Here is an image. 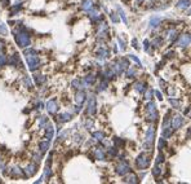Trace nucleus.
Masks as SVG:
<instances>
[{"mask_svg": "<svg viewBox=\"0 0 191 184\" xmlns=\"http://www.w3.org/2000/svg\"><path fill=\"white\" fill-rule=\"evenodd\" d=\"M28 29L25 27V26H21L19 25V29H18V31H14V40H16L17 43V46L19 48H26L30 46V42H31V36L30 34H28Z\"/></svg>", "mask_w": 191, "mask_h": 184, "instance_id": "obj_1", "label": "nucleus"}, {"mask_svg": "<svg viewBox=\"0 0 191 184\" xmlns=\"http://www.w3.org/2000/svg\"><path fill=\"white\" fill-rule=\"evenodd\" d=\"M150 161H151V153H141L139 156L137 157L136 159V165L138 168H141V170H145V168H147L150 166Z\"/></svg>", "mask_w": 191, "mask_h": 184, "instance_id": "obj_2", "label": "nucleus"}, {"mask_svg": "<svg viewBox=\"0 0 191 184\" xmlns=\"http://www.w3.org/2000/svg\"><path fill=\"white\" fill-rule=\"evenodd\" d=\"M154 139H155V127H150L146 132V136H145V143H143V148L146 150H150L152 149V145H154Z\"/></svg>", "mask_w": 191, "mask_h": 184, "instance_id": "obj_3", "label": "nucleus"}, {"mask_svg": "<svg viewBox=\"0 0 191 184\" xmlns=\"http://www.w3.org/2000/svg\"><path fill=\"white\" fill-rule=\"evenodd\" d=\"M146 113H147V121L150 122H156L159 118V114H158V110H156V105L155 102L150 101L147 105H146Z\"/></svg>", "mask_w": 191, "mask_h": 184, "instance_id": "obj_4", "label": "nucleus"}, {"mask_svg": "<svg viewBox=\"0 0 191 184\" xmlns=\"http://www.w3.org/2000/svg\"><path fill=\"white\" fill-rule=\"evenodd\" d=\"M26 60H27V65H28V69H30V71H36V70L40 68V58L38 56V53L26 56Z\"/></svg>", "mask_w": 191, "mask_h": 184, "instance_id": "obj_5", "label": "nucleus"}, {"mask_svg": "<svg viewBox=\"0 0 191 184\" xmlns=\"http://www.w3.org/2000/svg\"><path fill=\"white\" fill-rule=\"evenodd\" d=\"M115 170H116L117 175L124 176V175H127V174L130 173V166H129V164L127 162V161H120V162L116 165Z\"/></svg>", "mask_w": 191, "mask_h": 184, "instance_id": "obj_6", "label": "nucleus"}, {"mask_svg": "<svg viewBox=\"0 0 191 184\" xmlns=\"http://www.w3.org/2000/svg\"><path fill=\"white\" fill-rule=\"evenodd\" d=\"M96 112H97V100H96V96L92 95L88 100V106H87V114L88 115H94Z\"/></svg>", "mask_w": 191, "mask_h": 184, "instance_id": "obj_7", "label": "nucleus"}, {"mask_svg": "<svg viewBox=\"0 0 191 184\" xmlns=\"http://www.w3.org/2000/svg\"><path fill=\"white\" fill-rule=\"evenodd\" d=\"M8 64H9L11 66H16V68H19L21 70L23 69V64H22V61H21V58H19V55H18V53H14L13 56H11V57L8 58Z\"/></svg>", "mask_w": 191, "mask_h": 184, "instance_id": "obj_8", "label": "nucleus"}, {"mask_svg": "<svg viewBox=\"0 0 191 184\" xmlns=\"http://www.w3.org/2000/svg\"><path fill=\"white\" fill-rule=\"evenodd\" d=\"M88 13H89V17H91V20H92L93 24H96V22H100V21L104 20V16H102V14L94 8V7H93L92 9L88 11Z\"/></svg>", "mask_w": 191, "mask_h": 184, "instance_id": "obj_9", "label": "nucleus"}, {"mask_svg": "<svg viewBox=\"0 0 191 184\" xmlns=\"http://www.w3.org/2000/svg\"><path fill=\"white\" fill-rule=\"evenodd\" d=\"M58 109H60V106H58L57 104V100L56 99H52V100H49L47 102V110H48V113L49 114H56L58 112Z\"/></svg>", "mask_w": 191, "mask_h": 184, "instance_id": "obj_10", "label": "nucleus"}, {"mask_svg": "<svg viewBox=\"0 0 191 184\" xmlns=\"http://www.w3.org/2000/svg\"><path fill=\"white\" fill-rule=\"evenodd\" d=\"M9 176L11 178H26V175H25V171L22 170V168L17 167V166H14L12 168H9Z\"/></svg>", "mask_w": 191, "mask_h": 184, "instance_id": "obj_11", "label": "nucleus"}, {"mask_svg": "<svg viewBox=\"0 0 191 184\" xmlns=\"http://www.w3.org/2000/svg\"><path fill=\"white\" fill-rule=\"evenodd\" d=\"M36 170H38V165H36V164H28L23 168L26 178H31V176H34L36 174Z\"/></svg>", "mask_w": 191, "mask_h": 184, "instance_id": "obj_12", "label": "nucleus"}, {"mask_svg": "<svg viewBox=\"0 0 191 184\" xmlns=\"http://www.w3.org/2000/svg\"><path fill=\"white\" fill-rule=\"evenodd\" d=\"M191 43V35L190 34H182L181 35V38L178 39V47H182V48H185L187 47L189 44Z\"/></svg>", "mask_w": 191, "mask_h": 184, "instance_id": "obj_13", "label": "nucleus"}, {"mask_svg": "<svg viewBox=\"0 0 191 184\" xmlns=\"http://www.w3.org/2000/svg\"><path fill=\"white\" fill-rule=\"evenodd\" d=\"M183 122H185V119H183V117L181 114H176L174 118L172 119V126H173V130H178L181 128V126L183 124Z\"/></svg>", "mask_w": 191, "mask_h": 184, "instance_id": "obj_14", "label": "nucleus"}, {"mask_svg": "<svg viewBox=\"0 0 191 184\" xmlns=\"http://www.w3.org/2000/svg\"><path fill=\"white\" fill-rule=\"evenodd\" d=\"M87 100V93L83 90H78L76 95H75V102L78 105H83Z\"/></svg>", "mask_w": 191, "mask_h": 184, "instance_id": "obj_15", "label": "nucleus"}, {"mask_svg": "<svg viewBox=\"0 0 191 184\" xmlns=\"http://www.w3.org/2000/svg\"><path fill=\"white\" fill-rule=\"evenodd\" d=\"M96 56H97L98 60L104 61V60H106V58L110 56V52H108V49H107V48L101 47V48L97 51V52H96Z\"/></svg>", "mask_w": 191, "mask_h": 184, "instance_id": "obj_16", "label": "nucleus"}, {"mask_svg": "<svg viewBox=\"0 0 191 184\" xmlns=\"http://www.w3.org/2000/svg\"><path fill=\"white\" fill-rule=\"evenodd\" d=\"M45 128V139L48 141H50L53 139V135H54V127L52 126V123H47V126L44 127Z\"/></svg>", "mask_w": 191, "mask_h": 184, "instance_id": "obj_17", "label": "nucleus"}, {"mask_svg": "<svg viewBox=\"0 0 191 184\" xmlns=\"http://www.w3.org/2000/svg\"><path fill=\"white\" fill-rule=\"evenodd\" d=\"M94 157H96V159H100V161H105L106 159V153H105L102 146H98V148L94 149Z\"/></svg>", "mask_w": 191, "mask_h": 184, "instance_id": "obj_18", "label": "nucleus"}, {"mask_svg": "<svg viewBox=\"0 0 191 184\" xmlns=\"http://www.w3.org/2000/svg\"><path fill=\"white\" fill-rule=\"evenodd\" d=\"M71 118H72V114L71 113H61V114L57 115L56 119L60 122V123H66V122L71 121Z\"/></svg>", "mask_w": 191, "mask_h": 184, "instance_id": "obj_19", "label": "nucleus"}, {"mask_svg": "<svg viewBox=\"0 0 191 184\" xmlns=\"http://www.w3.org/2000/svg\"><path fill=\"white\" fill-rule=\"evenodd\" d=\"M34 80H35L36 86H38V87H41L44 83L47 82V78L44 77V75H41V74H35V75H34Z\"/></svg>", "mask_w": 191, "mask_h": 184, "instance_id": "obj_20", "label": "nucleus"}, {"mask_svg": "<svg viewBox=\"0 0 191 184\" xmlns=\"http://www.w3.org/2000/svg\"><path fill=\"white\" fill-rule=\"evenodd\" d=\"M138 182H139V179L137 178V175L132 174V173H129V175H127L125 178H124V183H130V184H136V183H138Z\"/></svg>", "mask_w": 191, "mask_h": 184, "instance_id": "obj_21", "label": "nucleus"}, {"mask_svg": "<svg viewBox=\"0 0 191 184\" xmlns=\"http://www.w3.org/2000/svg\"><path fill=\"white\" fill-rule=\"evenodd\" d=\"M83 83H84V86H93L96 83V77L93 74H88L87 77H84Z\"/></svg>", "mask_w": 191, "mask_h": 184, "instance_id": "obj_22", "label": "nucleus"}, {"mask_svg": "<svg viewBox=\"0 0 191 184\" xmlns=\"http://www.w3.org/2000/svg\"><path fill=\"white\" fill-rule=\"evenodd\" d=\"M134 90L139 93H143L146 90H147V86H146L145 82H136L134 83Z\"/></svg>", "mask_w": 191, "mask_h": 184, "instance_id": "obj_23", "label": "nucleus"}, {"mask_svg": "<svg viewBox=\"0 0 191 184\" xmlns=\"http://www.w3.org/2000/svg\"><path fill=\"white\" fill-rule=\"evenodd\" d=\"M173 134V126L171 124H167V126H163V136L164 137H171Z\"/></svg>", "mask_w": 191, "mask_h": 184, "instance_id": "obj_24", "label": "nucleus"}, {"mask_svg": "<svg viewBox=\"0 0 191 184\" xmlns=\"http://www.w3.org/2000/svg\"><path fill=\"white\" fill-rule=\"evenodd\" d=\"M71 86H72V88H75V90H82V88H84V83L82 79H74L71 82Z\"/></svg>", "mask_w": 191, "mask_h": 184, "instance_id": "obj_25", "label": "nucleus"}, {"mask_svg": "<svg viewBox=\"0 0 191 184\" xmlns=\"http://www.w3.org/2000/svg\"><path fill=\"white\" fill-rule=\"evenodd\" d=\"M94 7V4H93V0H83V4H82V8H83V11H89V9H92Z\"/></svg>", "mask_w": 191, "mask_h": 184, "instance_id": "obj_26", "label": "nucleus"}, {"mask_svg": "<svg viewBox=\"0 0 191 184\" xmlns=\"http://www.w3.org/2000/svg\"><path fill=\"white\" fill-rule=\"evenodd\" d=\"M177 36H178V34H177V31H176L174 29L168 31V40H169V43H174L176 39H177Z\"/></svg>", "mask_w": 191, "mask_h": 184, "instance_id": "obj_27", "label": "nucleus"}, {"mask_svg": "<svg viewBox=\"0 0 191 184\" xmlns=\"http://www.w3.org/2000/svg\"><path fill=\"white\" fill-rule=\"evenodd\" d=\"M190 4H191V0H180V2H178V4H177V8L183 11V9L189 8V7H190Z\"/></svg>", "mask_w": 191, "mask_h": 184, "instance_id": "obj_28", "label": "nucleus"}, {"mask_svg": "<svg viewBox=\"0 0 191 184\" xmlns=\"http://www.w3.org/2000/svg\"><path fill=\"white\" fill-rule=\"evenodd\" d=\"M49 144H50V141H48V140H44V141H40V144H39V150L44 154L48 149H49Z\"/></svg>", "mask_w": 191, "mask_h": 184, "instance_id": "obj_29", "label": "nucleus"}, {"mask_svg": "<svg viewBox=\"0 0 191 184\" xmlns=\"http://www.w3.org/2000/svg\"><path fill=\"white\" fill-rule=\"evenodd\" d=\"M92 136H93L94 140H97V141H102L105 139V134L102 131H94L92 134Z\"/></svg>", "mask_w": 191, "mask_h": 184, "instance_id": "obj_30", "label": "nucleus"}, {"mask_svg": "<svg viewBox=\"0 0 191 184\" xmlns=\"http://www.w3.org/2000/svg\"><path fill=\"white\" fill-rule=\"evenodd\" d=\"M160 22H161V18H160V17L154 16V17L150 18V26H151V27H156V26L160 25Z\"/></svg>", "mask_w": 191, "mask_h": 184, "instance_id": "obj_31", "label": "nucleus"}, {"mask_svg": "<svg viewBox=\"0 0 191 184\" xmlns=\"http://www.w3.org/2000/svg\"><path fill=\"white\" fill-rule=\"evenodd\" d=\"M116 11H117V13L120 14V18L124 21V24L128 25V20H127V16H125V12H124V11L121 9V7L117 5V7H116Z\"/></svg>", "mask_w": 191, "mask_h": 184, "instance_id": "obj_32", "label": "nucleus"}, {"mask_svg": "<svg viewBox=\"0 0 191 184\" xmlns=\"http://www.w3.org/2000/svg\"><path fill=\"white\" fill-rule=\"evenodd\" d=\"M21 8H22V4H19V3L12 5V8H11V16H13V14L18 13V12L21 11Z\"/></svg>", "mask_w": 191, "mask_h": 184, "instance_id": "obj_33", "label": "nucleus"}, {"mask_svg": "<svg viewBox=\"0 0 191 184\" xmlns=\"http://www.w3.org/2000/svg\"><path fill=\"white\" fill-rule=\"evenodd\" d=\"M107 87H108V82H107V79H104V80H102V82L100 83V86H98V88H97V92L105 91Z\"/></svg>", "mask_w": 191, "mask_h": 184, "instance_id": "obj_34", "label": "nucleus"}, {"mask_svg": "<svg viewBox=\"0 0 191 184\" xmlns=\"http://www.w3.org/2000/svg\"><path fill=\"white\" fill-rule=\"evenodd\" d=\"M44 176L45 179H50L52 178V170H50V165H45V168H44Z\"/></svg>", "mask_w": 191, "mask_h": 184, "instance_id": "obj_35", "label": "nucleus"}, {"mask_svg": "<svg viewBox=\"0 0 191 184\" xmlns=\"http://www.w3.org/2000/svg\"><path fill=\"white\" fill-rule=\"evenodd\" d=\"M48 122H49V121H48V118H47L45 115H41V117H39V126H40L41 128L45 127Z\"/></svg>", "mask_w": 191, "mask_h": 184, "instance_id": "obj_36", "label": "nucleus"}, {"mask_svg": "<svg viewBox=\"0 0 191 184\" xmlns=\"http://www.w3.org/2000/svg\"><path fill=\"white\" fill-rule=\"evenodd\" d=\"M6 64H8V58H6V56L4 53H0V68H3V66H5Z\"/></svg>", "mask_w": 191, "mask_h": 184, "instance_id": "obj_37", "label": "nucleus"}, {"mask_svg": "<svg viewBox=\"0 0 191 184\" xmlns=\"http://www.w3.org/2000/svg\"><path fill=\"white\" fill-rule=\"evenodd\" d=\"M107 153H108L110 157H115L117 154V148H116V146H110V148L107 149Z\"/></svg>", "mask_w": 191, "mask_h": 184, "instance_id": "obj_38", "label": "nucleus"}, {"mask_svg": "<svg viewBox=\"0 0 191 184\" xmlns=\"http://www.w3.org/2000/svg\"><path fill=\"white\" fill-rule=\"evenodd\" d=\"M114 143H115V146L116 148H120V146H123L124 145V141L123 139H120V137H114Z\"/></svg>", "mask_w": 191, "mask_h": 184, "instance_id": "obj_39", "label": "nucleus"}, {"mask_svg": "<svg viewBox=\"0 0 191 184\" xmlns=\"http://www.w3.org/2000/svg\"><path fill=\"white\" fill-rule=\"evenodd\" d=\"M161 44H163V39H161V38H159V36H158V38H155V39H154V42H152V46L155 47V48H159V47H161Z\"/></svg>", "mask_w": 191, "mask_h": 184, "instance_id": "obj_40", "label": "nucleus"}, {"mask_svg": "<svg viewBox=\"0 0 191 184\" xmlns=\"http://www.w3.org/2000/svg\"><path fill=\"white\" fill-rule=\"evenodd\" d=\"M32 158H34V161L36 164H39L40 161H41V158H43V153L39 150V153H34V156H32Z\"/></svg>", "mask_w": 191, "mask_h": 184, "instance_id": "obj_41", "label": "nucleus"}, {"mask_svg": "<svg viewBox=\"0 0 191 184\" xmlns=\"http://www.w3.org/2000/svg\"><path fill=\"white\" fill-rule=\"evenodd\" d=\"M145 92H146V93H145V99H146V100H151L152 96H154V92H155V91L150 88V90H146Z\"/></svg>", "mask_w": 191, "mask_h": 184, "instance_id": "obj_42", "label": "nucleus"}, {"mask_svg": "<svg viewBox=\"0 0 191 184\" xmlns=\"http://www.w3.org/2000/svg\"><path fill=\"white\" fill-rule=\"evenodd\" d=\"M160 174H161V168L159 167V165H156L155 167L152 168V175L155 176V178H158V176H159Z\"/></svg>", "mask_w": 191, "mask_h": 184, "instance_id": "obj_43", "label": "nucleus"}, {"mask_svg": "<svg viewBox=\"0 0 191 184\" xmlns=\"http://www.w3.org/2000/svg\"><path fill=\"white\" fill-rule=\"evenodd\" d=\"M169 102L173 105V108H176V109H178V108H180V100L173 99V97H169Z\"/></svg>", "mask_w": 191, "mask_h": 184, "instance_id": "obj_44", "label": "nucleus"}, {"mask_svg": "<svg viewBox=\"0 0 191 184\" xmlns=\"http://www.w3.org/2000/svg\"><path fill=\"white\" fill-rule=\"evenodd\" d=\"M134 74H136L134 68H130V66H129V68L127 69V77H128V78H133Z\"/></svg>", "mask_w": 191, "mask_h": 184, "instance_id": "obj_45", "label": "nucleus"}, {"mask_svg": "<svg viewBox=\"0 0 191 184\" xmlns=\"http://www.w3.org/2000/svg\"><path fill=\"white\" fill-rule=\"evenodd\" d=\"M0 34H2V35H6V34H8V30H6V26L3 24L2 21H0Z\"/></svg>", "mask_w": 191, "mask_h": 184, "instance_id": "obj_46", "label": "nucleus"}, {"mask_svg": "<svg viewBox=\"0 0 191 184\" xmlns=\"http://www.w3.org/2000/svg\"><path fill=\"white\" fill-rule=\"evenodd\" d=\"M23 82H25L26 87H28V88H32V83H31V79H30V77L25 75V77H23Z\"/></svg>", "mask_w": 191, "mask_h": 184, "instance_id": "obj_47", "label": "nucleus"}, {"mask_svg": "<svg viewBox=\"0 0 191 184\" xmlns=\"http://www.w3.org/2000/svg\"><path fill=\"white\" fill-rule=\"evenodd\" d=\"M161 162H164V154L159 152L158 157H156V161H155V164H156V165H159V164H161Z\"/></svg>", "mask_w": 191, "mask_h": 184, "instance_id": "obj_48", "label": "nucleus"}, {"mask_svg": "<svg viewBox=\"0 0 191 184\" xmlns=\"http://www.w3.org/2000/svg\"><path fill=\"white\" fill-rule=\"evenodd\" d=\"M110 18H111V21L115 22V24H117V22H119V17H117V14H116L115 12H111V13H110Z\"/></svg>", "mask_w": 191, "mask_h": 184, "instance_id": "obj_49", "label": "nucleus"}, {"mask_svg": "<svg viewBox=\"0 0 191 184\" xmlns=\"http://www.w3.org/2000/svg\"><path fill=\"white\" fill-rule=\"evenodd\" d=\"M129 58H130V60H133V61H134L138 66H141V65H142V62L139 61V58H138V57H136L134 55H129Z\"/></svg>", "mask_w": 191, "mask_h": 184, "instance_id": "obj_50", "label": "nucleus"}, {"mask_svg": "<svg viewBox=\"0 0 191 184\" xmlns=\"http://www.w3.org/2000/svg\"><path fill=\"white\" fill-rule=\"evenodd\" d=\"M117 43H119V46H120V49H121V51H125V42H124L121 38H117Z\"/></svg>", "mask_w": 191, "mask_h": 184, "instance_id": "obj_51", "label": "nucleus"}, {"mask_svg": "<svg viewBox=\"0 0 191 184\" xmlns=\"http://www.w3.org/2000/svg\"><path fill=\"white\" fill-rule=\"evenodd\" d=\"M85 127H87V130H91L93 127V121L92 119H87L85 121Z\"/></svg>", "mask_w": 191, "mask_h": 184, "instance_id": "obj_52", "label": "nucleus"}, {"mask_svg": "<svg viewBox=\"0 0 191 184\" xmlns=\"http://www.w3.org/2000/svg\"><path fill=\"white\" fill-rule=\"evenodd\" d=\"M143 48H145V51H146V52H150V42L147 40V39H146L145 42H143Z\"/></svg>", "mask_w": 191, "mask_h": 184, "instance_id": "obj_53", "label": "nucleus"}, {"mask_svg": "<svg viewBox=\"0 0 191 184\" xmlns=\"http://www.w3.org/2000/svg\"><path fill=\"white\" fill-rule=\"evenodd\" d=\"M165 145H167V143H165L164 139H160V140H159V149H163Z\"/></svg>", "mask_w": 191, "mask_h": 184, "instance_id": "obj_54", "label": "nucleus"}, {"mask_svg": "<svg viewBox=\"0 0 191 184\" xmlns=\"http://www.w3.org/2000/svg\"><path fill=\"white\" fill-rule=\"evenodd\" d=\"M174 56V52L173 51H168V52L165 53V58H172Z\"/></svg>", "mask_w": 191, "mask_h": 184, "instance_id": "obj_55", "label": "nucleus"}, {"mask_svg": "<svg viewBox=\"0 0 191 184\" xmlns=\"http://www.w3.org/2000/svg\"><path fill=\"white\" fill-rule=\"evenodd\" d=\"M154 93H155V95H156V97H158V99H159L160 101H161V100H163V95H161V93H160V91H155V92H154Z\"/></svg>", "mask_w": 191, "mask_h": 184, "instance_id": "obj_56", "label": "nucleus"}, {"mask_svg": "<svg viewBox=\"0 0 191 184\" xmlns=\"http://www.w3.org/2000/svg\"><path fill=\"white\" fill-rule=\"evenodd\" d=\"M5 48V43L3 42V40H0V53L3 52V49Z\"/></svg>", "mask_w": 191, "mask_h": 184, "instance_id": "obj_57", "label": "nucleus"}, {"mask_svg": "<svg viewBox=\"0 0 191 184\" xmlns=\"http://www.w3.org/2000/svg\"><path fill=\"white\" fill-rule=\"evenodd\" d=\"M74 139H75V143H80V141H82V136H80V135H75Z\"/></svg>", "mask_w": 191, "mask_h": 184, "instance_id": "obj_58", "label": "nucleus"}, {"mask_svg": "<svg viewBox=\"0 0 191 184\" xmlns=\"http://www.w3.org/2000/svg\"><path fill=\"white\" fill-rule=\"evenodd\" d=\"M132 44H133V47H134V48H137V49H138V46H137V39H133V40H132Z\"/></svg>", "mask_w": 191, "mask_h": 184, "instance_id": "obj_59", "label": "nucleus"}, {"mask_svg": "<svg viewBox=\"0 0 191 184\" xmlns=\"http://www.w3.org/2000/svg\"><path fill=\"white\" fill-rule=\"evenodd\" d=\"M143 2H145V0H137V3H138V4H142Z\"/></svg>", "mask_w": 191, "mask_h": 184, "instance_id": "obj_60", "label": "nucleus"}, {"mask_svg": "<svg viewBox=\"0 0 191 184\" xmlns=\"http://www.w3.org/2000/svg\"><path fill=\"white\" fill-rule=\"evenodd\" d=\"M187 14H191V9H190V11H189V12H187Z\"/></svg>", "mask_w": 191, "mask_h": 184, "instance_id": "obj_61", "label": "nucleus"}, {"mask_svg": "<svg viewBox=\"0 0 191 184\" xmlns=\"http://www.w3.org/2000/svg\"><path fill=\"white\" fill-rule=\"evenodd\" d=\"M189 134H191V128H190V130H189Z\"/></svg>", "mask_w": 191, "mask_h": 184, "instance_id": "obj_62", "label": "nucleus"}, {"mask_svg": "<svg viewBox=\"0 0 191 184\" xmlns=\"http://www.w3.org/2000/svg\"><path fill=\"white\" fill-rule=\"evenodd\" d=\"M123 2H129V0H123Z\"/></svg>", "mask_w": 191, "mask_h": 184, "instance_id": "obj_63", "label": "nucleus"}, {"mask_svg": "<svg viewBox=\"0 0 191 184\" xmlns=\"http://www.w3.org/2000/svg\"><path fill=\"white\" fill-rule=\"evenodd\" d=\"M0 182H2V180H0Z\"/></svg>", "mask_w": 191, "mask_h": 184, "instance_id": "obj_64", "label": "nucleus"}]
</instances>
